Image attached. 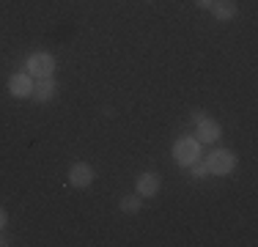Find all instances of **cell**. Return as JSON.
I'll return each mask as SVG.
<instances>
[{
	"mask_svg": "<svg viewBox=\"0 0 258 247\" xmlns=\"http://www.w3.org/2000/svg\"><path fill=\"white\" fill-rule=\"evenodd\" d=\"M204 162L209 168V176H228L236 170V154L231 148H214L212 154L204 157Z\"/></svg>",
	"mask_w": 258,
	"mask_h": 247,
	"instance_id": "obj_1",
	"label": "cell"
},
{
	"mask_svg": "<svg viewBox=\"0 0 258 247\" xmlns=\"http://www.w3.org/2000/svg\"><path fill=\"white\" fill-rule=\"evenodd\" d=\"M201 146H204V143H198V138H195V135H192V138H189V135H187V138H179L173 143V159H176V165L189 168L192 162H198L201 154H204V151H201Z\"/></svg>",
	"mask_w": 258,
	"mask_h": 247,
	"instance_id": "obj_2",
	"label": "cell"
},
{
	"mask_svg": "<svg viewBox=\"0 0 258 247\" xmlns=\"http://www.w3.org/2000/svg\"><path fill=\"white\" fill-rule=\"evenodd\" d=\"M55 55L52 52H30L25 58V72L30 74L33 80H41V77H52L55 74Z\"/></svg>",
	"mask_w": 258,
	"mask_h": 247,
	"instance_id": "obj_3",
	"label": "cell"
},
{
	"mask_svg": "<svg viewBox=\"0 0 258 247\" xmlns=\"http://www.w3.org/2000/svg\"><path fill=\"white\" fill-rule=\"evenodd\" d=\"M33 85H36V80L30 77L25 69L14 72L9 77V94L14 99H30V96H33Z\"/></svg>",
	"mask_w": 258,
	"mask_h": 247,
	"instance_id": "obj_4",
	"label": "cell"
},
{
	"mask_svg": "<svg viewBox=\"0 0 258 247\" xmlns=\"http://www.w3.org/2000/svg\"><path fill=\"white\" fill-rule=\"evenodd\" d=\"M69 184L75 190H85V187H91V184H94V168H91L88 162H75L69 168Z\"/></svg>",
	"mask_w": 258,
	"mask_h": 247,
	"instance_id": "obj_5",
	"label": "cell"
},
{
	"mask_svg": "<svg viewBox=\"0 0 258 247\" xmlns=\"http://www.w3.org/2000/svg\"><path fill=\"white\" fill-rule=\"evenodd\" d=\"M159 187H162V178H159V173L154 170H146L138 176V184H135V193L140 198H154L159 193Z\"/></svg>",
	"mask_w": 258,
	"mask_h": 247,
	"instance_id": "obj_6",
	"label": "cell"
},
{
	"mask_svg": "<svg viewBox=\"0 0 258 247\" xmlns=\"http://www.w3.org/2000/svg\"><path fill=\"white\" fill-rule=\"evenodd\" d=\"M220 135H223V129H220V124L214 118H206L195 124V138H198V143H217Z\"/></svg>",
	"mask_w": 258,
	"mask_h": 247,
	"instance_id": "obj_7",
	"label": "cell"
},
{
	"mask_svg": "<svg viewBox=\"0 0 258 247\" xmlns=\"http://www.w3.org/2000/svg\"><path fill=\"white\" fill-rule=\"evenodd\" d=\"M55 94H58V83H55V77H41V80H36L33 96L30 99H36L39 104H44V102H50V99H55Z\"/></svg>",
	"mask_w": 258,
	"mask_h": 247,
	"instance_id": "obj_8",
	"label": "cell"
},
{
	"mask_svg": "<svg viewBox=\"0 0 258 247\" xmlns=\"http://www.w3.org/2000/svg\"><path fill=\"white\" fill-rule=\"evenodd\" d=\"M212 14L217 17V22H231L239 14V6H236V0H214Z\"/></svg>",
	"mask_w": 258,
	"mask_h": 247,
	"instance_id": "obj_9",
	"label": "cell"
},
{
	"mask_svg": "<svg viewBox=\"0 0 258 247\" xmlns=\"http://www.w3.org/2000/svg\"><path fill=\"white\" fill-rule=\"evenodd\" d=\"M118 206H121V212H124V214H138L140 206H143V198H140L138 193H135V195H124Z\"/></svg>",
	"mask_w": 258,
	"mask_h": 247,
	"instance_id": "obj_10",
	"label": "cell"
},
{
	"mask_svg": "<svg viewBox=\"0 0 258 247\" xmlns=\"http://www.w3.org/2000/svg\"><path fill=\"white\" fill-rule=\"evenodd\" d=\"M187 170H189V176H195V178H206V176H209V168H206L204 157H201L198 162H192V165H189Z\"/></svg>",
	"mask_w": 258,
	"mask_h": 247,
	"instance_id": "obj_11",
	"label": "cell"
},
{
	"mask_svg": "<svg viewBox=\"0 0 258 247\" xmlns=\"http://www.w3.org/2000/svg\"><path fill=\"white\" fill-rule=\"evenodd\" d=\"M6 222H9V214H6V209L0 206V231H3V228H6Z\"/></svg>",
	"mask_w": 258,
	"mask_h": 247,
	"instance_id": "obj_12",
	"label": "cell"
},
{
	"mask_svg": "<svg viewBox=\"0 0 258 247\" xmlns=\"http://www.w3.org/2000/svg\"><path fill=\"white\" fill-rule=\"evenodd\" d=\"M204 118H206L204 110H195V113H192V124H198V121H204Z\"/></svg>",
	"mask_w": 258,
	"mask_h": 247,
	"instance_id": "obj_13",
	"label": "cell"
},
{
	"mask_svg": "<svg viewBox=\"0 0 258 247\" xmlns=\"http://www.w3.org/2000/svg\"><path fill=\"white\" fill-rule=\"evenodd\" d=\"M195 3H198L201 9H212V3H214V0H195Z\"/></svg>",
	"mask_w": 258,
	"mask_h": 247,
	"instance_id": "obj_14",
	"label": "cell"
}]
</instances>
